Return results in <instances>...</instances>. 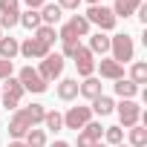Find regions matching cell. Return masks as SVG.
<instances>
[{
	"label": "cell",
	"mask_w": 147,
	"mask_h": 147,
	"mask_svg": "<svg viewBox=\"0 0 147 147\" xmlns=\"http://www.w3.org/2000/svg\"><path fill=\"white\" fill-rule=\"evenodd\" d=\"M61 43H63V55L61 58H75V52L81 46V40H61Z\"/></svg>",
	"instance_id": "cell-31"
},
{
	"label": "cell",
	"mask_w": 147,
	"mask_h": 147,
	"mask_svg": "<svg viewBox=\"0 0 147 147\" xmlns=\"http://www.w3.org/2000/svg\"><path fill=\"white\" fill-rule=\"evenodd\" d=\"M84 18L90 20V26L95 23L101 32H113V29H115V20H118V18L113 15V9H107V6H101V3H98V6H90Z\"/></svg>",
	"instance_id": "cell-2"
},
{
	"label": "cell",
	"mask_w": 147,
	"mask_h": 147,
	"mask_svg": "<svg viewBox=\"0 0 147 147\" xmlns=\"http://www.w3.org/2000/svg\"><path fill=\"white\" fill-rule=\"evenodd\" d=\"M115 147H127V144H115Z\"/></svg>",
	"instance_id": "cell-40"
},
{
	"label": "cell",
	"mask_w": 147,
	"mask_h": 147,
	"mask_svg": "<svg viewBox=\"0 0 147 147\" xmlns=\"http://www.w3.org/2000/svg\"><path fill=\"white\" fill-rule=\"evenodd\" d=\"M15 55H20V43L9 35V38H0V58L3 61H15Z\"/></svg>",
	"instance_id": "cell-19"
},
{
	"label": "cell",
	"mask_w": 147,
	"mask_h": 147,
	"mask_svg": "<svg viewBox=\"0 0 147 147\" xmlns=\"http://www.w3.org/2000/svg\"><path fill=\"white\" fill-rule=\"evenodd\" d=\"M38 15H40V23L43 26H58L61 23V6L58 3H43L38 9Z\"/></svg>",
	"instance_id": "cell-12"
},
{
	"label": "cell",
	"mask_w": 147,
	"mask_h": 147,
	"mask_svg": "<svg viewBox=\"0 0 147 147\" xmlns=\"http://www.w3.org/2000/svg\"><path fill=\"white\" fill-rule=\"evenodd\" d=\"M12 72H15L12 61H3V58H0V81H6V78H12Z\"/></svg>",
	"instance_id": "cell-32"
},
{
	"label": "cell",
	"mask_w": 147,
	"mask_h": 147,
	"mask_svg": "<svg viewBox=\"0 0 147 147\" xmlns=\"http://www.w3.org/2000/svg\"><path fill=\"white\" fill-rule=\"evenodd\" d=\"M58 6H61V12H63V9H69V12H75V9L81 6V0H58Z\"/></svg>",
	"instance_id": "cell-33"
},
{
	"label": "cell",
	"mask_w": 147,
	"mask_h": 147,
	"mask_svg": "<svg viewBox=\"0 0 147 147\" xmlns=\"http://www.w3.org/2000/svg\"><path fill=\"white\" fill-rule=\"evenodd\" d=\"M87 121H92V110L90 107H69L63 113V127L66 130H84Z\"/></svg>",
	"instance_id": "cell-4"
},
{
	"label": "cell",
	"mask_w": 147,
	"mask_h": 147,
	"mask_svg": "<svg viewBox=\"0 0 147 147\" xmlns=\"http://www.w3.org/2000/svg\"><path fill=\"white\" fill-rule=\"evenodd\" d=\"M23 87H20V81L18 78H6V87L0 90V101L6 104V110H18L20 107V98H23Z\"/></svg>",
	"instance_id": "cell-3"
},
{
	"label": "cell",
	"mask_w": 147,
	"mask_h": 147,
	"mask_svg": "<svg viewBox=\"0 0 147 147\" xmlns=\"http://www.w3.org/2000/svg\"><path fill=\"white\" fill-rule=\"evenodd\" d=\"M18 81H20V87L23 90H29V92H46V81L38 75V69H32V66H23L20 72H18Z\"/></svg>",
	"instance_id": "cell-6"
},
{
	"label": "cell",
	"mask_w": 147,
	"mask_h": 147,
	"mask_svg": "<svg viewBox=\"0 0 147 147\" xmlns=\"http://www.w3.org/2000/svg\"><path fill=\"white\" fill-rule=\"evenodd\" d=\"M20 113H23V118L29 121V127H38V124H43L46 107H43V104H29V107H20Z\"/></svg>",
	"instance_id": "cell-15"
},
{
	"label": "cell",
	"mask_w": 147,
	"mask_h": 147,
	"mask_svg": "<svg viewBox=\"0 0 147 147\" xmlns=\"http://www.w3.org/2000/svg\"><path fill=\"white\" fill-rule=\"evenodd\" d=\"M0 38H3V35H0Z\"/></svg>",
	"instance_id": "cell-41"
},
{
	"label": "cell",
	"mask_w": 147,
	"mask_h": 147,
	"mask_svg": "<svg viewBox=\"0 0 147 147\" xmlns=\"http://www.w3.org/2000/svg\"><path fill=\"white\" fill-rule=\"evenodd\" d=\"M98 72H101V78H110V81L124 78V66L115 63L113 58H101V61H98Z\"/></svg>",
	"instance_id": "cell-11"
},
{
	"label": "cell",
	"mask_w": 147,
	"mask_h": 147,
	"mask_svg": "<svg viewBox=\"0 0 147 147\" xmlns=\"http://www.w3.org/2000/svg\"><path fill=\"white\" fill-rule=\"evenodd\" d=\"M104 138H107V144H124V130L121 127H104Z\"/></svg>",
	"instance_id": "cell-29"
},
{
	"label": "cell",
	"mask_w": 147,
	"mask_h": 147,
	"mask_svg": "<svg viewBox=\"0 0 147 147\" xmlns=\"http://www.w3.org/2000/svg\"><path fill=\"white\" fill-rule=\"evenodd\" d=\"M138 6H141V0H115L113 15H115V18H130V15H136Z\"/></svg>",
	"instance_id": "cell-20"
},
{
	"label": "cell",
	"mask_w": 147,
	"mask_h": 147,
	"mask_svg": "<svg viewBox=\"0 0 147 147\" xmlns=\"http://www.w3.org/2000/svg\"><path fill=\"white\" fill-rule=\"evenodd\" d=\"M87 49H90L92 55H101V58H104V55L110 52V38H107L104 32H95V35H90V46H87Z\"/></svg>",
	"instance_id": "cell-16"
},
{
	"label": "cell",
	"mask_w": 147,
	"mask_h": 147,
	"mask_svg": "<svg viewBox=\"0 0 147 147\" xmlns=\"http://www.w3.org/2000/svg\"><path fill=\"white\" fill-rule=\"evenodd\" d=\"M78 95L95 101L98 95H104V92H101V81H98V78H84V81L78 84Z\"/></svg>",
	"instance_id": "cell-14"
},
{
	"label": "cell",
	"mask_w": 147,
	"mask_h": 147,
	"mask_svg": "<svg viewBox=\"0 0 147 147\" xmlns=\"http://www.w3.org/2000/svg\"><path fill=\"white\" fill-rule=\"evenodd\" d=\"M113 90H115V95H118L121 101H133V98L138 95V87H136L130 78H118V81L113 84Z\"/></svg>",
	"instance_id": "cell-13"
},
{
	"label": "cell",
	"mask_w": 147,
	"mask_h": 147,
	"mask_svg": "<svg viewBox=\"0 0 147 147\" xmlns=\"http://www.w3.org/2000/svg\"><path fill=\"white\" fill-rule=\"evenodd\" d=\"M95 144H98V141H92L87 133H78V147H95Z\"/></svg>",
	"instance_id": "cell-34"
},
{
	"label": "cell",
	"mask_w": 147,
	"mask_h": 147,
	"mask_svg": "<svg viewBox=\"0 0 147 147\" xmlns=\"http://www.w3.org/2000/svg\"><path fill=\"white\" fill-rule=\"evenodd\" d=\"M87 3H90V6H98V3H101V0H87Z\"/></svg>",
	"instance_id": "cell-38"
},
{
	"label": "cell",
	"mask_w": 147,
	"mask_h": 147,
	"mask_svg": "<svg viewBox=\"0 0 147 147\" xmlns=\"http://www.w3.org/2000/svg\"><path fill=\"white\" fill-rule=\"evenodd\" d=\"M35 40H40L43 46H49V49H52V43L58 40L55 26H38V29H35Z\"/></svg>",
	"instance_id": "cell-21"
},
{
	"label": "cell",
	"mask_w": 147,
	"mask_h": 147,
	"mask_svg": "<svg viewBox=\"0 0 147 147\" xmlns=\"http://www.w3.org/2000/svg\"><path fill=\"white\" fill-rule=\"evenodd\" d=\"M130 147H147V127H130Z\"/></svg>",
	"instance_id": "cell-24"
},
{
	"label": "cell",
	"mask_w": 147,
	"mask_h": 147,
	"mask_svg": "<svg viewBox=\"0 0 147 147\" xmlns=\"http://www.w3.org/2000/svg\"><path fill=\"white\" fill-rule=\"evenodd\" d=\"M92 113H98V115H110L113 110H115V101L110 98V95H98L95 101H92V107H90Z\"/></svg>",
	"instance_id": "cell-22"
},
{
	"label": "cell",
	"mask_w": 147,
	"mask_h": 147,
	"mask_svg": "<svg viewBox=\"0 0 147 147\" xmlns=\"http://www.w3.org/2000/svg\"><path fill=\"white\" fill-rule=\"evenodd\" d=\"M95 147H107V144H101V141H98V144H95Z\"/></svg>",
	"instance_id": "cell-39"
},
{
	"label": "cell",
	"mask_w": 147,
	"mask_h": 147,
	"mask_svg": "<svg viewBox=\"0 0 147 147\" xmlns=\"http://www.w3.org/2000/svg\"><path fill=\"white\" fill-rule=\"evenodd\" d=\"M23 3H26L29 9H35V12H38V9H40V6L46 3V0H23Z\"/></svg>",
	"instance_id": "cell-35"
},
{
	"label": "cell",
	"mask_w": 147,
	"mask_h": 147,
	"mask_svg": "<svg viewBox=\"0 0 147 147\" xmlns=\"http://www.w3.org/2000/svg\"><path fill=\"white\" fill-rule=\"evenodd\" d=\"M0 15L18 18V15H20V0H0Z\"/></svg>",
	"instance_id": "cell-28"
},
{
	"label": "cell",
	"mask_w": 147,
	"mask_h": 147,
	"mask_svg": "<svg viewBox=\"0 0 147 147\" xmlns=\"http://www.w3.org/2000/svg\"><path fill=\"white\" fill-rule=\"evenodd\" d=\"M9 147H26V144H23V141H12Z\"/></svg>",
	"instance_id": "cell-37"
},
{
	"label": "cell",
	"mask_w": 147,
	"mask_h": 147,
	"mask_svg": "<svg viewBox=\"0 0 147 147\" xmlns=\"http://www.w3.org/2000/svg\"><path fill=\"white\" fill-rule=\"evenodd\" d=\"M49 147H69V144H66V141H52Z\"/></svg>",
	"instance_id": "cell-36"
},
{
	"label": "cell",
	"mask_w": 147,
	"mask_h": 147,
	"mask_svg": "<svg viewBox=\"0 0 147 147\" xmlns=\"http://www.w3.org/2000/svg\"><path fill=\"white\" fill-rule=\"evenodd\" d=\"M20 55H23V58H29V61H35V58H40V61H43V58L49 55V46H43V43H40V40H35V38H26V40L20 43Z\"/></svg>",
	"instance_id": "cell-9"
},
{
	"label": "cell",
	"mask_w": 147,
	"mask_h": 147,
	"mask_svg": "<svg viewBox=\"0 0 147 147\" xmlns=\"http://www.w3.org/2000/svg\"><path fill=\"white\" fill-rule=\"evenodd\" d=\"M110 52H113V61L124 66V63L133 61V55H136L133 38H130V35H113V38H110Z\"/></svg>",
	"instance_id": "cell-1"
},
{
	"label": "cell",
	"mask_w": 147,
	"mask_h": 147,
	"mask_svg": "<svg viewBox=\"0 0 147 147\" xmlns=\"http://www.w3.org/2000/svg\"><path fill=\"white\" fill-rule=\"evenodd\" d=\"M75 66H78V75L81 78H92V72H95V55L87 49V46H78V52H75Z\"/></svg>",
	"instance_id": "cell-8"
},
{
	"label": "cell",
	"mask_w": 147,
	"mask_h": 147,
	"mask_svg": "<svg viewBox=\"0 0 147 147\" xmlns=\"http://www.w3.org/2000/svg\"><path fill=\"white\" fill-rule=\"evenodd\" d=\"M18 23H20V26H26V29H32V32H35L38 26H43V23H40V15H38L35 9H29V12H23Z\"/></svg>",
	"instance_id": "cell-26"
},
{
	"label": "cell",
	"mask_w": 147,
	"mask_h": 147,
	"mask_svg": "<svg viewBox=\"0 0 147 147\" xmlns=\"http://www.w3.org/2000/svg\"><path fill=\"white\" fill-rule=\"evenodd\" d=\"M58 98H61V101L78 98V81H75V78H63V81L58 84Z\"/></svg>",
	"instance_id": "cell-18"
},
{
	"label": "cell",
	"mask_w": 147,
	"mask_h": 147,
	"mask_svg": "<svg viewBox=\"0 0 147 147\" xmlns=\"http://www.w3.org/2000/svg\"><path fill=\"white\" fill-rule=\"evenodd\" d=\"M43 124H46V130H61V127H63V115H61L58 110H46Z\"/></svg>",
	"instance_id": "cell-27"
},
{
	"label": "cell",
	"mask_w": 147,
	"mask_h": 147,
	"mask_svg": "<svg viewBox=\"0 0 147 147\" xmlns=\"http://www.w3.org/2000/svg\"><path fill=\"white\" fill-rule=\"evenodd\" d=\"M66 26H69V32L75 35V38H87V35H90V20H87L84 15H72Z\"/></svg>",
	"instance_id": "cell-17"
},
{
	"label": "cell",
	"mask_w": 147,
	"mask_h": 147,
	"mask_svg": "<svg viewBox=\"0 0 147 147\" xmlns=\"http://www.w3.org/2000/svg\"><path fill=\"white\" fill-rule=\"evenodd\" d=\"M61 72H63V58L61 55H46L43 61H40V69H38V75L49 84V81H55V78H61Z\"/></svg>",
	"instance_id": "cell-5"
},
{
	"label": "cell",
	"mask_w": 147,
	"mask_h": 147,
	"mask_svg": "<svg viewBox=\"0 0 147 147\" xmlns=\"http://www.w3.org/2000/svg\"><path fill=\"white\" fill-rule=\"evenodd\" d=\"M84 133H87L92 141H101V136H104V127H101L98 121H87V124H84Z\"/></svg>",
	"instance_id": "cell-30"
},
{
	"label": "cell",
	"mask_w": 147,
	"mask_h": 147,
	"mask_svg": "<svg viewBox=\"0 0 147 147\" xmlns=\"http://www.w3.org/2000/svg\"><path fill=\"white\" fill-rule=\"evenodd\" d=\"M130 81H133L136 87L147 84V63H144V61H136V63H133V69H130Z\"/></svg>",
	"instance_id": "cell-23"
},
{
	"label": "cell",
	"mask_w": 147,
	"mask_h": 147,
	"mask_svg": "<svg viewBox=\"0 0 147 147\" xmlns=\"http://www.w3.org/2000/svg\"><path fill=\"white\" fill-rule=\"evenodd\" d=\"M29 130H32V127H29V121H26V118H23V113L18 110V113L12 115V121H9V136H12L15 141H23Z\"/></svg>",
	"instance_id": "cell-10"
},
{
	"label": "cell",
	"mask_w": 147,
	"mask_h": 147,
	"mask_svg": "<svg viewBox=\"0 0 147 147\" xmlns=\"http://www.w3.org/2000/svg\"><path fill=\"white\" fill-rule=\"evenodd\" d=\"M115 113H118L121 127H136V124L141 121V107H138L136 101H121V104L115 107Z\"/></svg>",
	"instance_id": "cell-7"
},
{
	"label": "cell",
	"mask_w": 147,
	"mask_h": 147,
	"mask_svg": "<svg viewBox=\"0 0 147 147\" xmlns=\"http://www.w3.org/2000/svg\"><path fill=\"white\" fill-rule=\"evenodd\" d=\"M23 144H26V147H46V133H43V130H35V127H32V130L26 133Z\"/></svg>",
	"instance_id": "cell-25"
}]
</instances>
